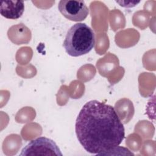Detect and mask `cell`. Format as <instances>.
I'll return each mask as SVG.
<instances>
[{
	"label": "cell",
	"instance_id": "cell-1",
	"mask_svg": "<svg viewBox=\"0 0 156 156\" xmlns=\"http://www.w3.org/2000/svg\"><path fill=\"white\" fill-rule=\"evenodd\" d=\"M77 138L88 152L105 154L116 148L125 136V130L113 107L98 100L84 104L75 124Z\"/></svg>",
	"mask_w": 156,
	"mask_h": 156
},
{
	"label": "cell",
	"instance_id": "cell-2",
	"mask_svg": "<svg viewBox=\"0 0 156 156\" xmlns=\"http://www.w3.org/2000/svg\"><path fill=\"white\" fill-rule=\"evenodd\" d=\"M93 30L85 23H76L67 32L63 46L66 52L72 57L88 54L94 46Z\"/></svg>",
	"mask_w": 156,
	"mask_h": 156
},
{
	"label": "cell",
	"instance_id": "cell-3",
	"mask_svg": "<svg viewBox=\"0 0 156 156\" xmlns=\"http://www.w3.org/2000/svg\"><path fill=\"white\" fill-rule=\"evenodd\" d=\"M59 147L52 140L41 136L30 141L20 155H62Z\"/></svg>",
	"mask_w": 156,
	"mask_h": 156
},
{
	"label": "cell",
	"instance_id": "cell-4",
	"mask_svg": "<svg viewBox=\"0 0 156 156\" xmlns=\"http://www.w3.org/2000/svg\"><path fill=\"white\" fill-rule=\"evenodd\" d=\"M58 9L66 18L75 22L84 20L89 14V9L83 1L61 0Z\"/></svg>",
	"mask_w": 156,
	"mask_h": 156
},
{
	"label": "cell",
	"instance_id": "cell-5",
	"mask_svg": "<svg viewBox=\"0 0 156 156\" xmlns=\"http://www.w3.org/2000/svg\"><path fill=\"white\" fill-rule=\"evenodd\" d=\"M24 11V2L23 1L4 0L1 1V15L7 19L20 18Z\"/></svg>",
	"mask_w": 156,
	"mask_h": 156
},
{
	"label": "cell",
	"instance_id": "cell-6",
	"mask_svg": "<svg viewBox=\"0 0 156 156\" xmlns=\"http://www.w3.org/2000/svg\"><path fill=\"white\" fill-rule=\"evenodd\" d=\"M118 4H119L120 6L123 7H127V8H130V7H133L136 6L140 2V1H116Z\"/></svg>",
	"mask_w": 156,
	"mask_h": 156
}]
</instances>
